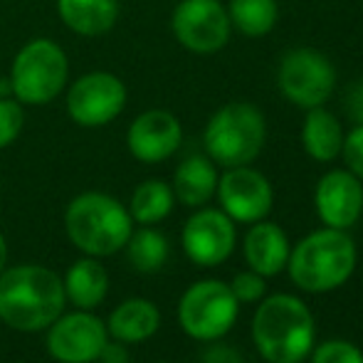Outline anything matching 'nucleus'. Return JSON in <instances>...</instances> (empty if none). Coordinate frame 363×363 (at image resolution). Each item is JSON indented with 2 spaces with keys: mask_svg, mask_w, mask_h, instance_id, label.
I'll return each instance as SVG.
<instances>
[{
  "mask_svg": "<svg viewBox=\"0 0 363 363\" xmlns=\"http://www.w3.org/2000/svg\"><path fill=\"white\" fill-rule=\"evenodd\" d=\"M314 203L326 228L349 230L363 213V183L351 171H329L316 183Z\"/></svg>",
  "mask_w": 363,
  "mask_h": 363,
  "instance_id": "nucleus-15",
  "label": "nucleus"
},
{
  "mask_svg": "<svg viewBox=\"0 0 363 363\" xmlns=\"http://www.w3.org/2000/svg\"><path fill=\"white\" fill-rule=\"evenodd\" d=\"M183 141L181 121L166 109H148L131 121L126 146L141 163H161L178 151Z\"/></svg>",
  "mask_w": 363,
  "mask_h": 363,
  "instance_id": "nucleus-14",
  "label": "nucleus"
},
{
  "mask_svg": "<svg viewBox=\"0 0 363 363\" xmlns=\"http://www.w3.org/2000/svg\"><path fill=\"white\" fill-rule=\"evenodd\" d=\"M126 86L111 72H89L67 89V114L77 126H106L124 111Z\"/></svg>",
  "mask_w": 363,
  "mask_h": 363,
  "instance_id": "nucleus-9",
  "label": "nucleus"
},
{
  "mask_svg": "<svg viewBox=\"0 0 363 363\" xmlns=\"http://www.w3.org/2000/svg\"><path fill=\"white\" fill-rule=\"evenodd\" d=\"M173 196L188 208H201L216 196L218 171L206 156H191L173 173Z\"/></svg>",
  "mask_w": 363,
  "mask_h": 363,
  "instance_id": "nucleus-19",
  "label": "nucleus"
},
{
  "mask_svg": "<svg viewBox=\"0 0 363 363\" xmlns=\"http://www.w3.org/2000/svg\"><path fill=\"white\" fill-rule=\"evenodd\" d=\"M173 203H176V196H173V188L168 183L144 181L136 186L134 196H131V220L141 225H156L171 216Z\"/></svg>",
  "mask_w": 363,
  "mask_h": 363,
  "instance_id": "nucleus-22",
  "label": "nucleus"
},
{
  "mask_svg": "<svg viewBox=\"0 0 363 363\" xmlns=\"http://www.w3.org/2000/svg\"><path fill=\"white\" fill-rule=\"evenodd\" d=\"M65 296L77 306V309H96L106 299L109 289V274L96 262V257H82L65 274Z\"/></svg>",
  "mask_w": 363,
  "mask_h": 363,
  "instance_id": "nucleus-20",
  "label": "nucleus"
},
{
  "mask_svg": "<svg viewBox=\"0 0 363 363\" xmlns=\"http://www.w3.org/2000/svg\"><path fill=\"white\" fill-rule=\"evenodd\" d=\"M341 144H344L341 121L331 111H326L324 106L306 109L304 126H301V146H304V151L314 161L326 163L339 156Z\"/></svg>",
  "mask_w": 363,
  "mask_h": 363,
  "instance_id": "nucleus-21",
  "label": "nucleus"
},
{
  "mask_svg": "<svg viewBox=\"0 0 363 363\" xmlns=\"http://www.w3.org/2000/svg\"><path fill=\"white\" fill-rule=\"evenodd\" d=\"M277 82L282 94L301 109L324 106L336 86V69L326 55L311 48H296L279 62Z\"/></svg>",
  "mask_w": 363,
  "mask_h": 363,
  "instance_id": "nucleus-8",
  "label": "nucleus"
},
{
  "mask_svg": "<svg viewBox=\"0 0 363 363\" xmlns=\"http://www.w3.org/2000/svg\"><path fill=\"white\" fill-rule=\"evenodd\" d=\"M252 339L267 363H301L314 349V316L296 296L274 294L255 311Z\"/></svg>",
  "mask_w": 363,
  "mask_h": 363,
  "instance_id": "nucleus-2",
  "label": "nucleus"
},
{
  "mask_svg": "<svg viewBox=\"0 0 363 363\" xmlns=\"http://www.w3.org/2000/svg\"><path fill=\"white\" fill-rule=\"evenodd\" d=\"M341 153L359 181H363V124H356L349 134H344V144H341Z\"/></svg>",
  "mask_w": 363,
  "mask_h": 363,
  "instance_id": "nucleus-28",
  "label": "nucleus"
},
{
  "mask_svg": "<svg viewBox=\"0 0 363 363\" xmlns=\"http://www.w3.org/2000/svg\"><path fill=\"white\" fill-rule=\"evenodd\" d=\"M25 124V111L15 96H0V148L10 146L20 136Z\"/></svg>",
  "mask_w": 363,
  "mask_h": 363,
  "instance_id": "nucleus-25",
  "label": "nucleus"
},
{
  "mask_svg": "<svg viewBox=\"0 0 363 363\" xmlns=\"http://www.w3.org/2000/svg\"><path fill=\"white\" fill-rule=\"evenodd\" d=\"M311 363H363V351L351 341H324L319 349H314Z\"/></svg>",
  "mask_w": 363,
  "mask_h": 363,
  "instance_id": "nucleus-26",
  "label": "nucleus"
},
{
  "mask_svg": "<svg viewBox=\"0 0 363 363\" xmlns=\"http://www.w3.org/2000/svg\"><path fill=\"white\" fill-rule=\"evenodd\" d=\"M289 277L299 289L324 294L346 282L356 269V242L344 230L311 233L289 252Z\"/></svg>",
  "mask_w": 363,
  "mask_h": 363,
  "instance_id": "nucleus-4",
  "label": "nucleus"
},
{
  "mask_svg": "<svg viewBox=\"0 0 363 363\" xmlns=\"http://www.w3.org/2000/svg\"><path fill=\"white\" fill-rule=\"evenodd\" d=\"M171 28L186 50L213 55L230 40V15L220 0H181L173 10Z\"/></svg>",
  "mask_w": 363,
  "mask_h": 363,
  "instance_id": "nucleus-10",
  "label": "nucleus"
},
{
  "mask_svg": "<svg viewBox=\"0 0 363 363\" xmlns=\"http://www.w3.org/2000/svg\"><path fill=\"white\" fill-rule=\"evenodd\" d=\"M218 198L223 213L233 223H259L274 203L272 183L250 166L228 168L218 178Z\"/></svg>",
  "mask_w": 363,
  "mask_h": 363,
  "instance_id": "nucleus-12",
  "label": "nucleus"
},
{
  "mask_svg": "<svg viewBox=\"0 0 363 363\" xmlns=\"http://www.w3.org/2000/svg\"><path fill=\"white\" fill-rule=\"evenodd\" d=\"M181 242L191 262L201 267H216L233 255L235 223L223 211H198L183 225Z\"/></svg>",
  "mask_w": 363,
  "mask_h": 363,
  "instance_id": "nucleus-13",
  "label": "nucleus"
},
{
  "mask_svg": "<svg viewBox=\"0 0 363 363\" xmlns=\"http://www.w3.org/2000/svg\"><path fill=\"white\" fill-rule=\"evenodd\" d=\"M161 326V311L148 299H126L111 311L106 331L121 344H139L151 339Z\"/></svg>",
  "mask_w": 363,
  "mask_h": 363,
  "instance_id": "nucleus-17",
  "label": "nucleus"
},
{
  "mask_svg": "<svg viewBox=\"0 0 363 363\" xmlns=\"http://www.w3.org/2000/svg\"><path fill=\"white\" fill-rule=\"evenodd\" d=\"M65 284L43 264H18L0 274V321L15 331L35 334L62 314Z\"/></svg>",
  "mask_w": 363,
  "mask_h": 363,
  "instance_id": "nucleus-1",
  "label": "nucleus"
},
{
  "mask_svg": "<svg viewBox=\"0 0 363 363\" xmlns=\"http://www.w3.org/2000/svg\"><path fill=\"white\" fill-rule=\"evenodd\" d=\"M206 363H242V359L230 346H216L206 354Z\"/></svg>",
  "mask_w": 363,
  "mask_h": 363,
  "instance_id": "nucleus-30",
  "label": "nucleus"
},
{
  "mask_svg": "<svg viewBox=\"0 0 363 363\" xmlns=\"http://www.w3.org/2000/svg\"><path fill=\"white\" fill-rule=\"evenodd\" d=\"M346 111L356 124H363V79H359L346 91Z\"/></svg>",
  "mask_w": 363,
  "mask_h": 363,
  "instance_id": "nucleus-29",
  "label": "nucleus"
},
{
  "mask_svg": "<svg viewBox=\"0 0 363 363\" xmlns=\"http://www.w3.org/2000/svg\"><path fill=\"white\" fill-rule=\"evenodd\" d=\"M69 62L65 50L55 40H30L13 60L10 86L20 104L43 106L55 101L67 86Z\"/></svg>",
  "mask_w": 363,
  "mask_h": 363,
  "instance_id": "nucleus-6",
  "label": "nucleus"
},
{
  "mask_svg": "<svg viewBox=\"0 0 363 363\" xmlns=\"http://www.w3.org/2000/svg\"><path fill=\"white\" fill-rule=\"evenodd\" d=\"M65 230L74 247L89 257H109L126 245L134 233L131 213L116 198L99 191L72 198L65 211Z\"/></svg>",
  "mask_w": 363,
  "mask_h": 363,
  "instance_id": "nucleus-3",
  "label": "nucleus"
},
{
  "mask_svg": "<svg viewBox=\"0 0 363 363\" xmlns=\"http://www.w3.org/2000/svg\"><path fill=\"white\" fill-rule=\"evenodd\" d=\"M240 301L235 299L230 284L220 279H201L181 296L178 321L191 339L216 341L235 326Z\"/></svg>",
  "mask_w": 363,
  "mask_h": 363,
  "instance_id": "nucleus-7",
  "label": "nucleus"
},
{
  "mask_svg": "<svg viewBox=\"0 0 363 363\" xmlns=\"http://www.w3.org/2000/svg\"><path fill=\"white\" fill-rule=\"evenodd\" d=\"M109 344L106 324L91 311L60 314L48 326V351L60 363H94Z\"/></svg>",
  "mask_w": 363,
  "mask_h": 363,
  "instance_id": "nucleus-11",
  "label": "nucleus"
},
{
  "mask_svg": "<svg viewBox=\"0 0 363 363\" xmlns=\"http://www.w3.org/2000/svg\"><path fill=\"white\" fill-rule=\"evenodd\" d=\"M0 94L13 96V86H10V79H0Z\"/></svg>",
  "mask_w": 363,
  "mask_h": 363,
  "instance_id": "nucleus-33",
  "label": "nucleus"
},
{
  "mask_svg": "<svg viewBox=\"0 0 363 363\" xmlns=\"http://www.w3.org/2000/svg\"><path fill=\"white\" fill-rule=\"evenodd\" d=\"M245 259L250 269H255L262 277H274L287 267L289 259V240L277 223H259L245 238Z\"/></svg>",
  "mask_w": 363,
  "mask_h": 363,
  "instance_id": "nucleus-16",
  "label": "nucleus"
},
{
  "mask_svg": "<svg viewBox=\"0 0 363 363\" xmlns=\"http://www.w3.org/2000/svg\"><path fill=\"white\" fill-rule=\"evenodd\" d=\"M96 361H101V363H129V354H126L124 346H109L106 344L104 354H101Z\"/></svg>",
  "mask_w": 363,
  "mask_h": 363,
  "instance_id": "nucleus-31",
  "label": "nucleus"
},
{
  "mask_svg": "<svg viewBox=\"0 0 363 363\" xmlns=\"http://www.w3.org/2000/svg\"><path fill=\"white\" fill-rule=\"evenodd\" d=\"M230 25L247 38H262L277 25V0H230Z\"/></svg>",
  "mask_w": 363,
  "mask_h": 363,
  "instance_id": "nucleus-23",
  "label": "nucleus"
},
{
  "mask_svg": "<svg viewBox=\"0 0 363 363\" xmlns=\"http://www.w3.org/2000/svg\"><path fill=\"white\" fill-rule=\"evenodd\" d=\"M267 136L262 111L247 101H230L211 116L203 134L208 158L223 168L250 166Z\"/></svg>",
  "mask_w": 363,
  "mask_h": 363,
  "instance_id": "nucleus-5",
  "label": "nucleus"
},
{
  "mask_svg": "<svg viewBox=\"0 0 363 363\" xmlns=\"http://www.w3.org/2000/svg\"><path fill=\"white\" fill-rule=\"evenodd\" d=\"M124 247L126 255H129L131 267L141 274L158 272L168 259V240L158 230L148 228V225L136 230V233H131Z\"/></svg>",
  "mask_w": 363,
  "mask_h": 363,
  "instance_id": "nucleus-24",
  "label": "nucleus"
},
{
  "mask_svg": "<svg viewBox=\"0 0 363 363\" xmlns=\"http://www.w3.org/2000/svg\"><path fill=\"white\" fill-rule=\"evenodd\" d=\"M5 259H8V242H5L3 230H0V272L5 269Z\"/></svg>",
  "mask_w": 363,
  "mask_h": 363,
  "instance_id": "nucleus-32",
  "label": "nucleus"
},
{
  "mask_svg": "<svg viewBox=\"0 0 363 363\" xmlns=\"http://www.w3.org/2000/svg\"><path fill=\"white\" fill-rule=\"evenodd\" d=\"M230 289H233L235 299L238 301H257L264 296V289H267V284H264V277L262 274H257L255 269H250V272H240L235 274L233 284H230Z\"/></svg>",
  "mask_w": 363,
  "mask_h": 363,
  "instance_id": "nucleus-27",
  "label": "nucleus"
},
{
  "mask_svg": "<svg viewBox=\"0 0 363 363\" xmlns=\"http://www.w3.org/2000/svg\"><path fill=\"white\" fill-rule=\"evenodd\" d=\"M57 15L72 33L96 38L116 25L119 0H57Z\"/></svg>",
  "mask_w": 363,
  "mask_h": 363,
  "instance_id": "nucleus-18",
  "label": "nucleus"
}]
</instances>
